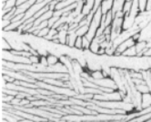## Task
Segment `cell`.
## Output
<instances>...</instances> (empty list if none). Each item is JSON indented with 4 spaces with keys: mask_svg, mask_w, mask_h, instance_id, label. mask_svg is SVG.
<instances>
[{
    "mask_svg": "<svg viewBox=\"0 0 151 122\" xmlns=\"http://www.w3.org/2000/svg\"><path fill=\"white\" fill-rule=\"evenodd\" d=\"M102 16H103V13H102V11H101V8L99 7L94 13L93 18H92L90 24H89L88 32V34L85 35L90 42H92V40L96 37V32H98V30L99 29V27L101 26Z\"/></svg>",
    "mask_w": 151,
    "mask_h": 122,
    "instance_id": "6da1fadb",
    "label": "cell"
},
{
    "mask_svg": "<svg viewBox=\"0 0 151 122\" xmlns=\"http://www.w3.org/2000/svg\"><path fill=\"white\" fill-rule=\"evenodd\" d=\"M113 5H114V0H103V2L100 6L103 15L106 14L109 11L112 10Z\"/></svg>",
    "mask_w": 151,
    "mask_h": 122,
    "instance_id": "7a4b0ae2",
    "label": "cell"
},
{
    "mask_svg": "<svg viewBox=\"0 0 151 122\" xmlns=\"http://www.w3.org/2000/svg\"><path fill=\"white\" fill-rule=\"evenodd\" d=\"M126 1L127 0H114V5H113V8H112V12H113L114 16H115V14H116L118 12H122Z\"/></svg>",
    "mask_w": 151,
    "mask_h": 122,
    "instance_id": "3957f363",
    "label": "cell"
},
{
    "mask_svg": "<svg viewBox=\"0 0 151 122\" xmlns=\"http://www.w3.org/2000/svg\"><path fill=\"white\" fill-rule=\"evenodd\" d=\"M88 28L89 26L88 25H84V26H78V27L76 30V34L78 35V36H85L86 35L88 34Z\"/></svg>",
    "mask_w": 151,
    "mask_h": 122,
    "instance_id": "277c9868",
    "label": "cell"
},
{
    "mask_svg": "<svg viewBox=\"0 0 151 122\" xmlns=\"http://www.w3.org/2000/svg\"><path fill=\"white\" fill-rule=\"evenodd\" d=\"M122 55H124V56H127V57H135V56H137V51L136 45L132 46V47H129L128 49H127L123 52Z\"/></svg>",
    "mask_w": 151,
    "mask_h": 122,
    "instance_id": "5b68a950",
    "label": "cell"
},
{
    "mask_svg": "<svg viewBox=\"0 0 151 122\" xmlns=\"http://www.w3.org/2000/svg\"><path fill=\"white\" fill-rule=\"evenodd\" d=\"M136 89L137 91L139 92L141 94H145V93H149L150 91H149V87L147 85V83L144 82L142 83H140L138 85H136Z\"/></svg>",
    "mask_w": 151,
    "mask_h": 122,
    "instance_id": "8992f818",
    "label": "cell"
},
{
    "mask_svg": "<svg viewBox=\"0 0 151 122\" xmlns=\"http://www.w3.org/2000/svg\"><path fill=\"white\" fill-rule=\"evenodd\" d=\"M47 64L48 66H54L56 65L57 63H58L60 61H59V58L55 54H48L47 56Z\"/></svg>",
    "mask_w": 151,
    "mask_h": 122,
    "instance_id": "52a82bcc",
    "label": "cell"
},
{
    "mask_svg": "<svg viewBox=\"0 0 151 122\" xmlns=\"http://www.w3.org/2000/svg\"><path fill=\"white\" fill-rule=\"evenodd\" d=\"M1 49L3 51H11L12 50V47L10 45L9 42L4 37L1 38Z\"/></svg>",
    "mask_w": 151,
    "mask_h": 122,
    "instance_id": "ba28073f",
    "label": "cell"
},
{
    "mask_svg": "<svg viewBox=\"0 0 151 122\" xmlns=\"http://www.w3.org/2000/svg\"><path fill=\"white\" fill-rule=\"evenodd\" d=\"M74 47L78 50H83V37L82 36H78L77 40L75 42Z\"/></svg>",
    "mask_w": 151,
    "mask_h": 122,
    "instance_id": "9c48e42d",
    "label": "cell"
},
{
    "mask_svg": "<svg viewBox=\"0 0 151 122\" xmlns=\"http://www.w3.org/2000/svg\"><path fill=\"white\" fill-rule=\"evenodd\" d=\"M10 24H11V20H8V19H1V29L5 30Z\"/></svg>",
    "mask_w": 151,
    "mask_h": 122,
    "instance_id": "30bf717a",
    "label": "cell"
}]
</instances>
